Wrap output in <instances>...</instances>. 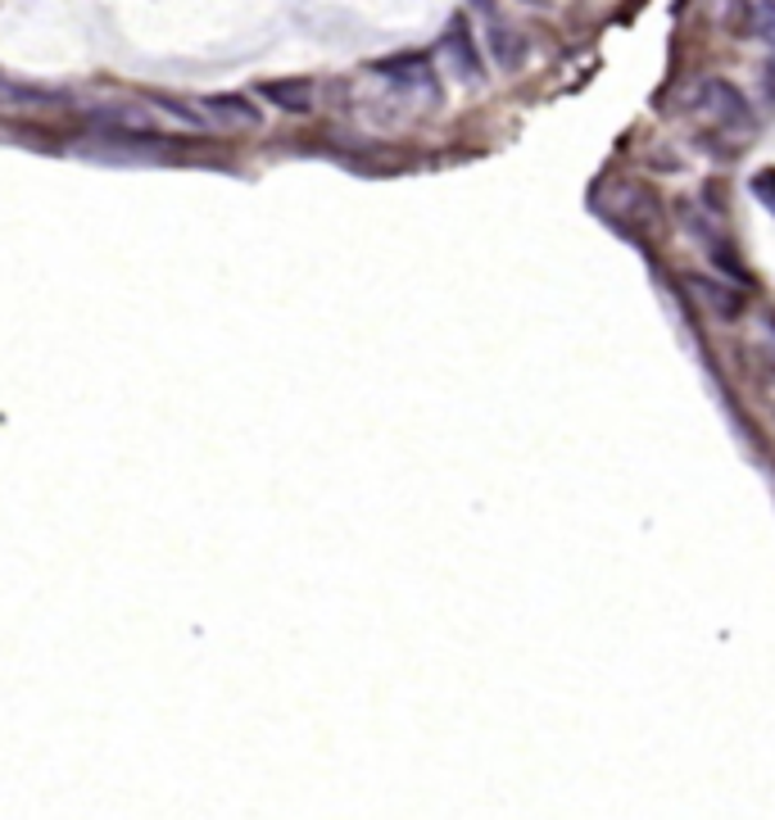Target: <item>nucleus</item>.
Returning a JSON list of instances; mask_svg holds the SVG:
<instances>
[{
	"mask_svg": "<svg viewBox=\"0 0 775 820\" xmlns=\"http://www.w3.org/2000/svg\"><path fill=\"white\" fill-rule=\"evenodd\" d=\"M95 118L118 123V127H145V123H151V114H145V110H127V105H105V110H95Z\"/></svg>",
	"mask_w": 775,
	"mask_h": 820,
	"instance_id": "6e6552de",
	"label": "nucleus"
},
{
	"mask_svg": "<svg viewBox=\"0 0 775 820\" xmlns=\"http://www.w3.org/2000/svg\"><path fill=\"white\" fill-rule=\"evenodd\" d=\"M472 10L480 14V32H486V51H490V64H499L504 73H513V69H521L526 64V55H530V41H526V32H517L508 19H504V10L495 6V0H472Z\"/></svg>",
	"mask_w": 775,
	"mask_h": 820,
	"instance_id": "f257e3e1",
	"label": "nucleus"
},
{
	"mask_svg": "<svg viewBox=\"0 0 775 820\" xmlns=\"http://www.w3.org/2000/svg\"><path fill=\"white\" fill-rule=\"evenodd\" d=\"M766 91H771V95H775V55H771V60H766Z\"/></svg>",
	"mask_w": 775,
	"mask_h": 820,
	"instance_id": "9b49d317",
	"label": "nucleus"
},
{
	"mask_svg": "<svg viewBox=\"0 0 775 820\" xmlns=\"http://www.w3.org/2000/svg\"><path fill=\"white\" fill-rule=\"evenodd\" d=\"M186 105L196 110L200 127H259V110L246 95H196Z\"/></svg>",
	"mask_w": 775,
	"mask_h": 820,
	"instance_id": "20e7f679",
	"label": "nucleus"
},
{
	"mask_svg": "<svg viewBox=\"0 0 775 820\" xmlns=\"http://www.w3.org/2000/svg\"><path fill=\"white\" fill-rule=\"evenodd\" d=\"M376 73L391 82L400 95H409V101H417V105H435L441 101V82H435V69H431V60H422V55H400V60H385V64H376Z\"/></svg>",
	"mask_w": 775,
	"mask_h": 820,
	"instance_id": "f03ea898",
	"label": "nucleus"
},
{
	"mask_svg": "<svg viewBox=\"0 0 775 820\" xmlns=\"http://www.w3.org/2000/svg\"><path fill=\"white\" fill-rule=\"evenodd\" d=\"M445 55H450V64H454V73H458L463 82H480V77H486V64H480V51H476L472 28H467L463 14H458V19L450 23V32H445Z\"/></svg>",
	"mask_w": 775,
	"mask_h": 820,
	"instance_id": "39448f33",
	"label": "nucleus"
},
{
	"mask_svg": "<svg viewBox=\"0 0 775 820\" xmlns=\"http://www.w3.org/2000/svg\"><path fill=\"white\" fill-rule=\"evenodd\" d=\"M703 110H707L721 127H731V132H753V127H757V118H753V110H748V101H744V91L731 86L725 77H707V82H703Z\"/></svg>",
	"mask_w": 775,
	"mask_h": 820,
	"instance_id": "7ed1b4c3",
	"label": "nucleus"
},
{
	"mask_svg": "<svg viewBox=\"0 0 775 820\" xmlns=\"http://www.w3.org/2000/svg\"><path fill=\"white\" fill-rule=\"evenodd\" d=\"M753 190H757V196H762V200L775 209V173H762V177L753 181Z\"/></svg>",
	"mask_w": 775,
	"mask_h": 820,
	"instance_id": "9d476101",
	"label": "nucleus"
},
{
	"mask_svg": "<svg viewBox=\"0 0 775 820\" xmlns=\"http://www.w3.org/2000/svg\"><path fill=\"white\" fill-rule=\"evenodd\" d=\"M757 32L775 45V0H757Z\"/></svg>",
	"mask_w": 775,
	"mask_h": 820,
	"instance_id": "1a4fd4ad",
	"label": "nucleus"
},
{
	"mask_svg": "<svg viewBox=\"0 0 775 820\" xmlns=\"http://www.w3.org/2000/svg\"><path fill=\"white\" fill-rule=\"evenodd\" d=\"M264 95H272V101H277L281 110H300V114L313 105L304 82H268V86H264Z\"/></svg>",
	"mask_w": 775,
	"mask_h": 820,
	"instance_id": "0eeeda50",
	"label": "nucleus"
},
{
	"mask_svg": "<svg viewBox=\"0 0 775 820\" xmlns=\"http://www.w3.org/2000/svg\"><path fill=\"white\" fill-rule=\"evenodd\" d=\"M694 291H699L703 304H712L721 318H740V309H744V300H740L735 291H725V286L712 281V277H694Z\"/></svg>",
	"mask_w": 775,
	"mask_h": 820,
	"instance_id": "423d86ee",
	"label": "nucleus"
}]
</instances>
